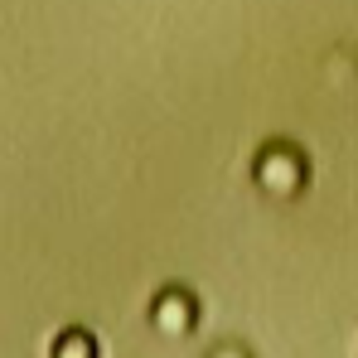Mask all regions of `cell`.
Wrapping results in <instances>:
<instances>
[{
	"label": "cell",
	"mask_w": 358,
	"mask_h": 358,
	"mask_svg": "<svg viewBox=\"0 0 358 358\" xmlns=\"http://www.w3.org/2000/svg\"><path fill=\"white\" fill-rule=\"evenodd\" d=\"M49 358H102V344H97V334L87 324H68V329H59Z\"/></svg>",
	"instance_id": "cell-3"
},
{
	"label": "cell",
	"mask_w": 358,
	"mask_h": 358,
	"mask_svg": "<svg viewBox=\"0 0 358 358\" xmlns=\"http://www.w3.org/2000/svg\"><path fill=\"white\" fill-rule=\"evenodd\" d=\"M247 175L257 184V194H266V199H276V203H296L300 194L310 189V155L300 150L296 141L271 136V141H262V145L252 150Z\"/></svg>",
	"instance_id": "cell-1"
},
{
	"label": "cell",
	"mask_w": 358,
	"mask_h": 358,
	"mask_svg": "<svg viewBox=\"0 0 358 358\" xmlns=\"http://www.w3.org/2000/svg\"><path fill=\"white\" fill-rule=\"evenodd\" d=\"M145 320L165 339H189L199 329V320H203V305H199V296L189 286H160L150 296V305H145Z\"/></svg>",
	"instance_id": "cell-2"
}]
</instances>
